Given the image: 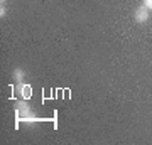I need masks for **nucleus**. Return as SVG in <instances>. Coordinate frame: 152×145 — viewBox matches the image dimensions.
I'll return each instance as SVG.
<instances>
[{
	"instance_id": "3",
	"label": "nucleus",
	"mask_w": 152,
	"mask_h": 145,
	"mask_svg": "<svg viewBox=\"0 0 152 145\" xmlns=\"http://www.w3.org/2000/svg\"><path fill=\"white\" fill-rule=\"evenodd\" d=\"M19 95H20L22 100H31L34 95V90H32V86L27 85V83H19Z\"/></svg>"
},
{
	"instance_id": "1",
	"label": "nucleus",
	"mask_w": 152,
	"mask_h": 145,
	"mask_svg": "<svg viewBox=\"0 0 152 145\" xmlns=\"http://www.w3.org/2000/svg\"><path fill=\"white\" fill-rule=\"evenodd\" d=\"M39 122H49V120L39 118L27 100H20V101L15 103V128H19L20 123L32 125V123H39Z\"/></svg>"
},
{
	"instance_id": "4",
	"label": "nucleus",
	"mask_w": 152,
	"mask_h": 145,
	"mask_svg": "<svg viewBox=\"0 0 152 145\" xmlns=\"http://www.w3.org/2000/svg\"><path fill=\"white\" fill-rule=\"evenodd\" d=\"M24 78H26L24 69H22V68H15V69H14V73H12V79L19 85V83H22V81H24Z\"/></svg>"
},
{
	"instance_id": "6",
	"label": "nucleus",
	"mask_w": 152,
	"mask_h": 145,
	"mask_svg": "<svg viewBox=\"0 0 152 145\" xmlns=\"http://www.w3.org/2000/svg\"><path fill=\"white\" fill-rule=\"evenodd\" d=\"M5 2L7 0H0V7H5Z\"/></svg>"
},
{
	"instance_id": "5",
	"label": "nucleus",
	"mask_w": 152,
	"mask_h": 145,
	"mask_svg": "<svg viewBox=\"0 0 152 145\" xmlns=\"http://www.w3.org/2000/svg\"><path fill=\"white\" fill-rule=\"evenodd\" d=\"M142 5H145L147 9L152 12V0H142Z\"/></svg>"
},
{
	"instance_id": "2",
	"label": "nucleus",
	"mask_w": 152,
	"mask_h": 145,
	"mask_svg": "<svg viewBox=\"0 0 152 145\" xmlns=\"http://www.w3.org/2000/svg\"><path fill=\"white\" fill-rule=\"evenodd\" d=\"M149 17H151V10H149L145 5L137 7L135 12H134V20H135L137 24H144V22H147L149 20Z\"/></svg>"
}]
</instances>
